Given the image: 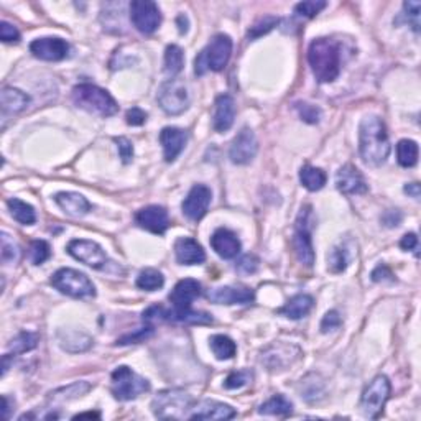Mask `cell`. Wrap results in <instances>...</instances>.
<instances>
[{
    "label": "cell",
    "instance_id": "1",
    "mask_svg": "<svg viewBox=\"0 0 421 421\" xmlns=\"http://www.w3.org/2000/svg\"><path fill=\"white\" fill-rule=\"evenodd\" d=\"M359 152L362 160L370 166H380L390 155V140L384 121L377 116H367L359 126Z\"/></svg>",
    "mask_w": 421,
    "mask_h": 421
},
{
    "label": "cell",
    "instance_id": "2",
    "mask_svg": "<svg viewBox=\"0 0 421 421\" xmlns=\"http://www.w3.org/2000/svg\"><path fill=\"white\" fill-rule=\"evenodd\" d=\"M308 61L319 83H333L341 73V50L331 38H316L311 41Z\"/></svg>",
    "mask_w": 421,
    "mask_h": 421
},
{
    "label": "cell",
    "instance_id": "3",
    "mask_svg": "<svg viewBox=\"0 0 421 421\" xmlns=\"http://www.w3.org/2000/svg\"><path fill=\"white\" fill-rule=\"evenodd\" d=\"M73 102L78 107L84 109L89 114H95L99 117H111L119 111L116 99L107 91L89 83L74 86Z\"/></svg>",
    "mask_w": 421,
    "mask_h": 421
},
{
    "label": "cell",
    "instance_id": "4",
    "mask_svg": "<svg viewBox=\"0 0 421 421\" xmlns=\"http://www.w3.org/2000/svg\"><path fill=\"white\" fill-rule=\"evenodd\" d=\"M232 55V40L231 36L219 33L213 36L209 45L196 56L194 60V73L203 76L208 71H222L226 68Z\"/></svg>",
    "mask_w": 421,
    "mask_h": 421
},
{
    "label": "cell",
    "instance_id": "5",
    "mask_svg": "<svg viewBox=\"0 0 421 421\" xmlns=\"http://www.w3.org/2000/svg\"><path fill=\"white\" fill-rule=\"evenodd\" d=\"M193 399L180 389H168L158 392L152 401V410L160 420H180L191 410Z\"/></svg>",
    "mask_w": 421,
    "mask_h": 421
},
{
    "label": "cell",
    "instance_id": "6",
    "mask_svg": "<svg viewBox=\"0 0 421 421\" xmlns=\"http://www.w3.org/2000/svg\"><path fill=\"white\" fill-rule=\"evenodd\" d=\"M314 214L311 206H305L300 210L298 219L295 224V236H293V247L298 260L306 267H313L314 263V248L313 241H311V232L314 227Z\"/></svg>",
    "mask_w": 421,
    "mask_h": 421
},
{
    "label": "cell",
    "instance_id": "7",
    "mask_svg": "<svg viewBox=\"0 0 421 421\" xmlns=\"http://www.w3.org/2000/svg\"><path fill=\"white\" fill-rule=\"evenodd\" d=\"M111 390L117 400L128 401L147 394L150 390V384L147 379L135 374L131 367L121 366L112 372Z\"/></svg>",
    "mask_w": 421,
    "mask_h": 421
},
{
    "label": "cell",
    "instance_id": "8",
    "mask_svg": "<svg viewBox=\"0 0 421 421\" xmlns=\"http://www.w3.org/2000/svg\"><path fill=\"white\" fill-rule=\"evenodd\" d=\"M51 285L60 293L68 295L71 298H88L95 295L93 281L83 272L74 269H60L51 276Z\"/></svg>",
    "mask_w": 421,
    "mask_h": 421
},
{
    "label": "cell",
    "instance_id": "9",
    "mask_svg": "<svg viewBox=\"0 0 421 421\" xmlns=\"http://www.w3.org/2000/svg\"><path fill=\"white\" fill-rule=\"evenodd\" d=\"M392 385L385 375H377L363 390L361 396V411L366 418L377 420L384 411L387 400L390 399Z\"/></svg>",
    "mask_w": 421,
    "mask_h": 421
},
{
    "label": "cell",
    "instance_id": "10",
    "mask_svg": "<svg viewBox=\"0 0 421 421\" xmlns=\"http://www.w3.org/2000/svg\"><path fill=\"white\" fill-rule=\"evenodd\" d=\"M143 321L155 323V321H171V323H185V324H210L213 316L204 311H194L193 308H173L166 309L163 306L155 305L150 306L143 313Z\"/></svg>",
    "mask_w": 421,
    "mask_h": 421
},
{
    "label": "cell",
    "instance_id": "11",
    "mask_svg": "<svg viewBox=\"0 0 421 421\" xmlns=\"http://www.w3.org/2000/svg\"><path fill=\"white\" fill-rule=\"evenodd\" d=\"M158 104L168 116H180L189 107V93L183 81L168 79L158 89Z\"/></svg>",
    "mask_w": 421,
    "mask_h": 421
},
{
    "label": "cell",
    "instance_id": "12",
    "mask_svg": "<svg viewBox=\"0 0 421 421\" xmlns=\"http://www.w3.org/2000/svg\"><path fill=\"white\" fill-rule=\"evenodd\" d=\"M131 20L143 35H152L161 23L160 8L152 0H133L131 4Z\"/></svg>",
    "mask_w": 421,
    "mask_h": 421
},
{
    "label": "cell",
    "instance_id": "13",
    "mask_svg": "<svg viewBox=\"0 0 421 421\" xmlns=\"http://www.w3.org/2000/svg\"><path fill=\"white\" fill-rule=\"evenodd\" d=\"M301 356L300 347L288 342H274L263 349L260 361L269 370H283L291 363H295Z\"/></svg>",
    "mask_w": 421,
    "mask_h": 421
},
{
    "label": "cell",
    "instance_id": "14",
    "mask_svg": "<svg viewBox=\"0 0 421 421\" xmlns=\"http://www.w3.org/2000/svg\"><path fill=\"white\" fill-rule=\"evenodd\" d=\"M68 253L76 260L91 267V269H102L107 263V255L98 242L88 239H74L68 243Z\"/></svg>",
    "mask_w": 421,
    "mask_h": 421
},
{
    "label": "cell",
    "instance_id": "15",
    "mask_svg": "<svg viewBox=\"0 0 421 421\" xmlns=\"http://www.w3.org/2000/svg\"><path fill=\"white\" fill-rule=\"evenodd\" d=\"M258 152V142L255 133L246 127L237 133L229 148V158L236 165H247L255 158Z\"/></svg>",
    "mask_w": 421,
    "mask_h": 421
},
{
    "label": "cell",
    "instance_id": "16",
    "mask_svg": "<svg viewBox=\"0 0 421 421\" xmlns=\"http://www.w3.org/2000/svg\"><path fill=\"white\" fill-rule=\"evenodd\" d=\"M210 199H213V193L206 185H194L191 191L186 196L183 204H181V209H183V214L191 221H199L206 216L208 213Z\"/></svg>",
    "mask_w": 421,
    "mask_h": 421
},
{
    "label": "cell",
    "instance_id": "17",
    "mask_svg": "<svg viewBox=\"0 0 421 421\" xmlns=\"http://www.w3.org/2000/svg\"><path fill=\"white\" fill-rule=\"evenodd\" d=\"M30 51L43 61H61L69 55V43L63 38H38L30 43Z\"/></svg>",
    "mask_w": 421,
    "mask_h": 421
},
{
    "label": "cell",
    "instance_id": "18",
    "mask_svg": "<svg viewBox=\"0 0 421 421\" xmlns=\"http://www.w3.org/2000/svg\"><path fill=\"white\" fill-rule=\"evenodd\" d=\"M135 222L145 231L161 236L170 227L168 210L161 206H147L135 214Z\"/></svg>",
    "mask_w": 421,
    "mask_h": 421
},
{
    "label": "cell",
    "instance_id": "19",
    "mask_svg": "<svg viewBox=\"0 0 421 421\" xmlns=\"http://www.w3.org/2000/svg\"><path fill=\"white\" fill-rule=\"evenodd\" d=\"M208 300L216 305H248L253 303L255 293L247 286H218L209 290Z\"/></svg>",
    "mask_w": 421,
    "mask_h": 421
},
{
    "label": "cell",
    "instance_id": "20",
    "mask_svg": "<svg viewBox=\"0 0 421 421\" xmlns=\"http://www.w3.org/2000/svg\"><path fill=\"white\" fill-rule=\"evenodd\" d=\"M237 411L231 405L216 400H203L194 408H191L188 418L191 420H232Z\"/></svg>",
    "mask_w": 421,
    "mask_h": 421
},
{
    "label": "cell",
    "instance_id": "21",
    "mask_svg": "<svg viewBox=\"0 0 421 421\" xmlns=\"http://www.w3.org/2000/svg\"><path fill=\"white\" fill-rule=\"evenodd\" d=\"M188 137V132L178 127H165L160 132V143L163 147L165 161L171 163L180 156V153L185 150Z\"/></svg>",
    "mask_w": 421,
    "mask_h": 421
},
{
    "label": "cell",
    "instance_id": "22",
    "mask_svg": "<svg viewBox=\"0 0 421 421\" xmlns=\"http://www.w3.org/2000/svg\"><path fill=\"white\" fill-rule=\"evenodd\" d=\"M336 188L344 194H363L368 186L356 166L344 165L336 175Z\"/></svg>",
    "mask_w": 421,
    "mask_h": 421
},
{
    "label": "cell",
    "instance_id": "23",
    "mask_svg": "<svg viewBox=\"0 0 421 421\" xmlns=\"http://www.w3.org/2000/svg\"><path fill=\"white\" fill-rule=\"evenodd\" d=\"M210 247L221 258L231 260V258H236L241 253L242 243L232 231L221 227L210 237Z\"/></svg>",
    "mask_w": 421,
    "mask_h": 421
},
{
    "label": "cell",
    "instance_id": "24",
    "mask_svg": "<svg viewBox=\"0 0 421 421\" xmlns=\"http://www.w3.org/2000/svg\"><path fill=\"white\" fill-rule=\"evenodd\" d=\"M236 119V102L229 94H221L214 104L213 127L216 132H227Z\"/></svg>",
    "mask_w": 421,
    "mask_h": 421
},
{
    "label": "cell",
    "instance_id": "25",
    "mask_svg": "<svg viewBox=\"0 0 421 421\" xmlns=\"http://www.w3.org/2000/svg\"><path fill=\"white\" fill-rule=\"evenodd\" d=\"M201 296V283L198 280L185 279L175 285L170 293V301L173 308H191L193 301Z\"/></svg>",
    "mask_w": 421,
    "mask_h": 421
},
{
    "label": "cell",
    "instance_id": "26",
    "mask_svg": "<svg viewBox=\"0 0 421 421\" xmlns=\"http://www.w3.org/2000/svg\"><path fill=\"white\" fill-rule=\"evenodd\" d=\"M175 255L181 265H199L206 260L203 247L193 237H180L175 242Z\"/></svg>",
    "mask_w": 421,
    "mask_h": 421
},
{
    "label": "cell",
    "instance_id": "27",
    "mask_svg": "<svg viewBox=\"0 0 421 421\" xmlns=\"http://www.w3.org/2000/svg\"><path fill=\"white\" fill-rule=\"evenodd\" d=\"M56 204L65 210L71 218H83L91 210V203L79 193H71V191H63L55 196Z\"/></svg>",
    "mask_w": 421,
    "mask_h": 421
},
{
    "label": "cell",
    "instance_id": "28",
    "mask_svg": "<svg viewBox=\"0 0 421 421\" xmlns=\"http://www.w3.org/2000/svg\"><path fill=\"white\" fill-rule=\"evenodd\" d=\"M28 104H30V98L25 93H22L20 89L4 88L2 93H0V105H2L4 119L25 111Z\"/></svg>",
    "mask_w": 421,
    "mask_h": 421
},
{
    "label": "cell",
    "instance_id": "29",
    "mask_svg": "<svg viewBox=\"0 0 421 421\" xmlns=\"http://www.w3.org/2000/svg\"><path fill=\"white\" fill-rule=\"evenodd\" d=\"M58 342L68 352H84L93 346V339L88 334L76 331V329H63V331H60Z\"/></svg>",
    "mask_w": 421,
    "mask_h": 421
},
{
    "label": "cell",
    "instance_id": "30",
    "mask_svg": "<svg viewBox=\"0 0 421 421\" xmlns=\"http://www.w3.org/2000/svg\"><path fill=\"white\" fill-rule=\"evenodd\" d=\"M313 306H314L313 296L296 295L293 298H290V301L283 306V308L279 309V313L290 319H301L309 314V311L313 309Z\"/></svg>",
    "mask_w": 421,
    "mask_h": 421
},
{
    "label": "cell",
    "instance_id": "31",
    "mask_svg": "<svg viewBox=\"0 0 421 421\" xmlns=\"http://www.w3.org/2000/svg\"><path fill=\"white\" fill-rule=\"evenodd\" d=\"M209 346L210 351H213V354L219 361H229V359H232L237 352V344L229 336H224V334H214V336H210Z\"/></svg>",
    "mask_w": 421,
    "mask_h": 421
},
{
    "label": "cell",
    "instance_id": "32",
    "mask_svg": "<svg viewBox=\"0 0 421 421\" xmlns=\"http://www.w3.org/2000/svg\"><path fill=\"white\" fill-rule=\"evenodd\" d=\"M8 210H11L12 218L15 219L17 222L23 224V226H32L36 221V213L33 209V206L27 204L25 201L17 199V198H11L7 201Z\"/></svg>",
    "mask_w": 421,
    "mask_h": 421
},
{
    "label": "cell",
    "instance_id": "33",
    "mask_svg": "<svg viewBox=\"0 0 421 421\" xmlns=\"http://www.w3.org/2000/svg\"><path fill=\"white\" fill-rule=\"evenodd\" d=\"M300 181L308 191H319L324 188V185H326L328 176L321 168L306 165L300 171Z\"/></svg>",
    "mask_w": 421,
    "mask_h": 421
},
{
    "label": "cell",
    "instance_id": "34",
    "mask_svg": "<svg viewBox=\"0 0 421 421\" xmlns=\"http://www.w3.org/2000/svg\"><path fill=\"white\" fill-rule=\"evenodd\" d=\"M260 415H274V416H288L293 413V403L283 395H274L258 408Z\"/></svg>",
    "mask_w": 421,
    "mask_h": 421
},
{
    "label": "cell",
    "instance_id": "35",
    "mask_svg": "<svg viewBox=\"0 0 421 421\" xmlns=\"http://www.w3.org/2000/svg\"><path fill=\"white\" fill-rule=\"evenodd\" d=\"M185 66V55L183 50L178 45H170L165 50V73L170 76L171 79L176 78Z\"/></svg>",
    "mask_w": 421,
    "mask_h": 421
},
{
    "label": "cell",
    "instance_id": "36",
    "mask_svg": "<svg viewBox=\"0 0 421 421\" xmlns=\"http://www.w3.org/2000/svg\"><path fill=\"white\" fill-rule=\"evenodd\" d=\"M418 143L413 140H400L399 145H396V158H399V163L403 166V168H411L418 163Z\"/></svg>",
    "mask_w": 421,
    "mask_h": 421
},
{
    "label": "cell",
    "instance_id": "37",
    "mask_svg": "<svg viewBox=\"0 0 421 421\" xmlns=\"http://www.w3.org/2000/svg\"><path fill=\"white\" fill-rule=\"evenodd\" d=\"M89 390H91V384H89V382H74V384H71L68 387H63V389H58V390L51 392L50 399L53 401L74 400V399H79V396L86 395Z\"/></svg>",
    "mask_w": 421,
    "mask_h": 421
},
{
    "label": "cell",
    "instance_id": "38",
    "mask_svg": "<svg viewBox=\"0 0 421 421\" xmlns=\"http://www.w3.org/2000/svg\"><path fill=\"white\" fill-rule=\"evenodd\" d=\"M38 341H40V338H38L36 333L22 331L12 339L11 344H8V351L13 352V356H17V354L30 352L38 346Z\"/></svg>",
    "mask_w": 421,
    "mask_h": 421
},
{
    "label": "cell",
    "instance_id": "39",
    "mask_svg": "<svg viewBox=\"0 0 421 421\" xmlns=\"http://www.w3.org/2000/svg\"><path fill=\"white\" fill-rule=\"evenodd\" d=\"M163 285H165V276L155 269L142 270L137 276V286L140 290L156 291L163 288Z\"/></svg>",
    "mask_w": 421,
    "mask_h": 421
},
{
    "label": "cell",
    "instance_id": "40",
    "mask_svg": "<svg viewBox=\"0 0 421 421\" xmlns=\"http://www.w3.org/2000/svg\"><path fill=\"white\" fill-rule=\"evenodd\" d=\"M351 258H352L351 250H349V247L346 246V243L334 247L328 257L329 269H331V272H334V274H341V272L347 269Z\"/></svg>",
    "mask_w": 421,
    "mask_h": 421
},
{
    "label": "cell",
    "instance_id": "41",
    "mask_svg": "<svg viewBox=\"0 0 421 421\" xmlns=\"http://www.w3.org/2000/svg\"><path fill=\"white\" fill-rule=\"evenodd\" d=\"M279 22H280V18L274 17V15H267V17L260 18V20H257L247 33L248 40H255V38L267 35V33L272 32L276 25H279Z\"/></svg>",
    "mask_w": 421,
    "mask_h": 421
},
{
    "label": "cell",
    "instance_id": "42",
    "mask_svg": "<svg viewBox=\"0 0 421 421\" xmlns=\"http://www.w3.org/2000/svg\"><path fill=\"white\" fill-rule=\"evenodd\" d=\"M28 257L33 265H41L51 257V248L45 241H33L28 248Z\"/></svg>",
    "mask_w": 421,
    "mask_h": 421
},
{
    "label": "cell",
    "instance_id": "43",
    "mask_svg": "<svg viewBox=\"0 0 421 421\" xmlns=\"http://www.w3.org/2000/svg\"><path fill=\"white\" fill-rule=\"evenodd\" d=\"M328 7V2L324 0H308V2H300L295 6V12L298 13L300 17H306V18H313L321 13V11Z\"/></svg>",
    "mask_w": 421,
    "mask_h": 421
},
{
    "label": "cell",
    "instance_id": "44",
    "mask_svg": "<svg viewBox=\"0 0 421 421\" xmlns=\"http://www.w3.org/2000/svg\"><path fill=\"white\" fill-rule=\"evenodd\" d=\"M0 255H2V263H6V265L15 263L18 257H20V250H18L17 243L6 232H2V250H0Z\"/></svg>",
    "mask_w": 421,
    "mask_h": 421
},
{
    "label": "cell",
    "instance_id": "45",
    "mask_svg": "<svg viewBox=\"0 0 421 421\" xmlns=\"http://www.w3.org/2000/svg\"><path fill=\"white\" fill-rule=\"evenodd\" d=\"M253 374L250 370H247V368H243V370H237L232 372V374L227 375V379L224 380V387H226L227 390H237L242 389V387H246L248 382H252Z\"/></svg>",
    "mask_w": 421,
    "mask_h": 421
},
{
    "label": "cell",
    "instance_id": "46",
    "mask_svg": "<svg viewBox=\"0 0 421 421\" xmlns=\"http://www.w3.org/2000/svg\"><path fill=\"white\" fill-rule=\"evenodd\" d=\"M295 109L296 112L300 114V117L308 123H318L319 119H321V111H319V107H316L313 104L296 102Z\"/></svg>",
    "mask_w": 421,
    "mask_h": 421
},
{
    "label": "cell",
    "instance_id": "47",
    "mask_svg": "<svg viewBox=\"0 0 421 421\" xmlns=\"http://www.w3.org/2000/svg\"><path fill=\"white\" fill-rule=\"evenodd\" d=\"M153 334V326H147L142 328L135 331L133 334H126V336H122L121 339H117L116 346H127V344H138L143 342L145 339H148Z\"/></svg>",
    "mask_w": 421,
    "mask_h": 421
},
{
    "label": "cell",
    "instance_id": "48",
    "mask_svg": "<svg viewBox=\"0 0 421 421\" xmlns=\"http://www.w3.org/2000/svg\"><path fill=\"white\" fill-rule=\"evenodd\" d=\"M257 269H258V258L255 255H252V253L242 255L236 263V270L241 275H252L255 274Z\"/></svg>",
    "mask_w": 421,
    "mask_h": 421
},
{
    "label": "cell",
    "instance_id": "49",
    "mask_svg": "<svg viewBox=\"0 0 421 421\" xmlns=\"http://www.w3.org/2000/svg\"><path fill=\"white\" fill-rule=\"evenodd\" d=\"M420 8L421 4L420 2H405L403 4V11L405 15L408 18V22L411 23L415 32L420 30Z\"/></svg>",
    "mask_w": 421,
    "mask_h": 421
},
{
    "label": "cell",
    "instance_id": "50",
    "mask_svg": "<svg viewBox=\"0 0 421 421\" xmlns=\"http://www.w3.org/2000/svg\"><path fill=\"white\" fill-rule=\"evenodd\" d=\"M114 142L117 143L119 155H121L123 163H126V165H127V163H131L132 158H133V145H132V142L128 140V138H126V137L114 138Z\"/></svg>",
    "mask_w": 421,
    "mask_h": 421
},
{
    "label": "cell",
    "instance_id": "51",
    "mask_svg": "<svg viewBox=\"0 0 421 421\" xmlns=\"http://www.w3.org/2000/svg\"><path fill=\"white\" fill-rule=\"evenodd\" d=\"M341 324H342V319H341V316H339L338 311L336 309L328 311L321 321V333L334 331V329H338Z\"/></svg>",
    "mask_w": 421,
    "mask_h": 421
},
{
    "label": "cell",
    "instance_id": "52",
    "mask_svg": "<svg viewBox=\"0 0 421 421\" xmlns=\"http://www.w3.org/2000/svg\"><path fill=\"white\" fill-rule=\"evenodd\" d=\"M0 38L4 43H17L20 40V32L8 22L0 23Z\"/></svg>",
    "mask_w": 421,
    "mask_h": 421
},
{
    "label": "cell",
    "instance_id": "53",
    "mask_svg": "<svg viewBox=\"0 0 421 421\" xmlns=\"http://www.w3.org/2000/svg\"><path fill=\"white\" fill-rule=\"evenodd\" d=\"M126 119L128 126H133V127L143 126V123L147 122V112L142 111L140 107H132L127 111Z\"/></svg>",
    "mask_w": 421,
    "mask_h": 421
},
{
    "label": "cell",
    "instance_id": "54",
    "mask_svg": "<svg viewBox=\"0 0 421 421\" xmlns=\"http://www.w3.org/2000/svg\"><path fill=\"white\" fill-rule=\"evenodd\" d=\"M370 276H372V280H374V281L394 280V274H392V270L387 265H384V263L377 267V269L374 272H372Z\"/></svg>",
    "mask_w": 421,
    "mask_h": 421
},
{
    "label": "cell",
    "instance_id": "55",
    "mask_svg": "<svg viewBox=\"0 0 421 421\" xmlns=\"http://www.w3.org/2000/svg\"><path fill=\"white\" fill-rule=\"evenodd\" d=\"M382 222H384L387 227H395V226H399V224L401 222V214H400V210H394V209L387 210V213L384 214V218H382Z\"/></svg>",
    "mask_w": 421,
    "mask_h": 421
},
{
    "label": "cell",
    "instance_id": "56",
    "mask_svg": "<svg viewBox=\"0 0 421 421\" xmlns=\"http://www.w3.org/2000/svg\"><path fill=\"white\" fill-rule=\"evenodd\" d=\"M400 247L406 252L418 248V237H416V234H413V232L405 234V236L401 237V241H400Z\"/></svg>",
    "mask_w": 421,
    "mask_h": 421
},
{
    "label": "cell",
    "instance_id": "57",
    "mask_svg": "<svg viewBox=\"0 0 421 421\" xmlns=\"http://www.w3.org/2000/svg\"><path fill=\"white\" fill-rule=\"evenodd\" d=\"M405 193L411 196L413 199H420L421 196V188H420V183H410L405 186Z\"/></svg>",
    "mask_w": 421,
    "mask_h": 421
},
{
    "label": "cell",
    "instance_id": "58",
    "mask_svg": "<svg viewBox=\"0 0 421 421\" xmlns=\"http://www.w3.org/2000/svg\"><path fill=\"white\" fill-rule=\"evenodd\" d=\"M4 408H2V415H4V418H11V400H8V396H4Z\"/></svg>",
    "mask_w": 421,
    "mask_h": 421
},
{
    "label": "cell",
    "instance_id": "59",
    "mask_svg": "<svg viewBox=\"0 0 421 421\" xmlns=\"http://www.w3.org/2000/svg\"><path fill=\"white\" fill-rule=\"evenodd\" d=\"M83 418H100L99 411H88V413H79L74 416V420H83Z\"/></svg>",
    "mask_w": 421,
    "mask_h": 421
}]
</instances>
